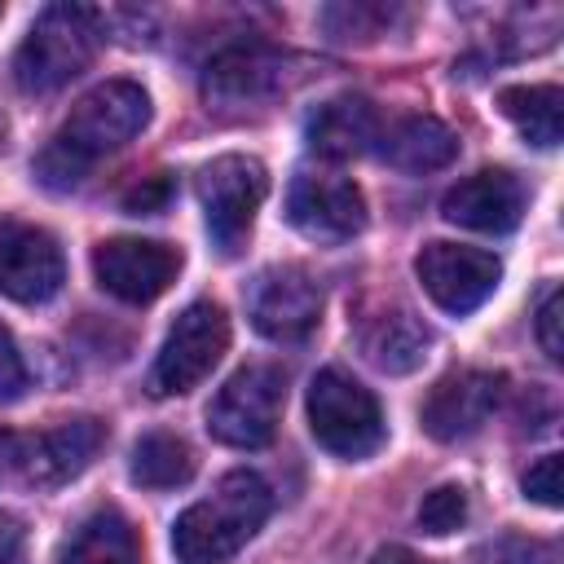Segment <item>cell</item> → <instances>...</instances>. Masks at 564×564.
I'll return each instance as SVG.
<instances>
[{"label": "cell", "mask_w": 564, "mask_h": 564, "mask_svg": "<svg viewBox=\"0 0 564 564\" xmlns=\"http://www.w3.org/2000/svg\"><path fill=\"white\" fill-rule=\"evenodd\" d=\"M145 123H150L145 88L132 84V79H106L70 106L57 137L40 150L35 176L48 189H75L97 159L123 150Z\"/></svg>", "instance_id": "6da1fadb"}, {"label": "cell", "mask_w": 564, "mask_h": 564, "mask_svg": "<svg viewBox=\"0 0 564 564\" xmlns=\"http://www.w3.org/2000/svg\"><path fill=\"white\" fill-rule=\"evenodd\" d=\"M273 494L256 471H229L216 480V489L185 507L172 524V551L185 564H220L238 555L256 529L269 520Z\"/></svg>", "instance_id": "7a4b0ae2"}, {"label": "cell", "mask_w": 564, "mask_h": 564, "mask_svg": "<svg viewBox=\"0 0 564 564\" xmlns=\"http://www.w3.org/2000/svg\"><path fill=\"white\" fill-rule=\"evenodd\" d=\"M101 44V13L88 4H48L13 53V79L22 93L66 88Z\"/></svg>", "instance_id": "3957f363"}, {"label": "cell", "mask_w": 564, "mask_h": 564, "mask_svg": "<svg viewBox=\"0 0 564 564\" xmlns=\"http://www.w3.org/2000/svg\"><path fill=\"white\" fill-rule=\"evenodd\" d=\"M308 427L335 458H366L383 445V410L348 370L326 366L308 383Z\"/></svg>", "instance_id": "277c9868"}, {"label": "cell", "mask_w": 564, "mask_h": 564, "mask_svg": "<svg viewBox=\"0 0 564 564\" xmlns=\"http://www.w3.org/2000/svg\"><path fill=\"white\" fill-rule=\"evenodd\" d=\"M286 401V375L273 361H251L225 379L207 405V432L234 449H260L273 441Z\"/></svg>", "instance_id": "5b68a950"}, {"label": "cell", "mask_w": 564, "mask_h": 564, "mask_svg": "<svg viewBox=\"0 0 564 564\" xmlns=\"http://www.w3.org/2000/svg\"><path fill=\"white\" fill-rule=\"evenodd\" d=\"M264 194H269V172L251 154H220L198 172L203 220L220 256H238L247 247Z\"/></svg>", "instance_id": "8992f818"}, {"label": "cell", "mask_w": 564, "mask_h": 564, "mask_svg": "<svg viewBox=\"0 0 564 564\" xmlns=\"http://www.w3.org/2000/svg\"><path fill=\"white\" fill-rule=\"evenodd\" d=\"M229 348V317L216 300H194L167 330L154 366H150V397H181L189 388H198L212 366L225 357Z\"/></svg>", "instance_id": "52a82bcc"}, {"label": "cell", "mask_w": 564, "mask_h": 564, "mask_svg": "<svg viewBox=\"0 0 564 564\" xmlns=\"http://www.w3.org/2000/svg\"><path fill=\"white\" fill-rule=\"evenodd\" d=\"M291 88V57L269 44H234L207 62L203 97L220 115H260Z\"/></svg>", "instance_id": "ba28073f"}, {"label": "cell", "mask_w": 564, "mask_h": 564, "mask_svg": "<svg viewBox=\"0 0 564 564\" xmlns=\"http://www.w3.org/2000/svg\"><path fill=\"white\" fill-rule=\"evenodd\" d=\"M101 445H106V423L101 419H62L44 432L0 436V454L9 458V467L26 485H40V489L75 480L97 458Z\"/></svg>", "instance_id": "9c48e42d"}, {"label": "cell", "mask_w": 564, "mask_h": 564, "mask_svg": "<svg viewBox=\"0 0 564 564\" xmlns=\"http://www.w3.org/2000/svg\"><path fill=\"white\" fill-rule=\"evenodd\" d=\"M247 317L264 339L295 344L322 322V286L300 264H269L247 286Z\"/></svg>", "instance_id": "30bf717a"}, {"label": "cell", "mask_w": 564, "mask_h": 564, "mask_svg": "<svg viewBox=\"0 0 564 564\" xmlns=\"http://www.w3.org/2000/svg\"><path fill=\"white\" fill-rule=\"evenodd\" d=\"M414 273L427 291V300L441 308V313H471L480 308L498 278H502V260L494 251H480V247H458V242H427L414 260Z\"/></svg>", "instance_id": "8fae6325"}, {"label": "cell", "mask_w": 564, "mask_h": 564, "mask_svg": "<svg viewBox=\"0 0 564 564\" xmlns=\"http://www.w3.org/2000/svg\"><path fill=\"white\" fill-rule=\"evenodd\" d=\"M286 220L313 242H348L366 229V198L339 172H295L286 189Z\"/></svg>", "instance_id": "7c38bea8"}, {"label": "cell", "mask_w": 564, "mask_h": 564, "mask_svg": "<svg viewBox=\"0 0 564 564\" xmlns=\"http://www.w3.org/2000/svg\"><path fill=\"white\" fill-rule=\"evenodd\" d=\"M93 273H97V286L110 291L115 300L150 304L176 282L181 251L154 238H106L93 251Z\"/></svg>", "instance_id": "4fadbf2b"}, {"label": "cell", "mask_w": 564, "mask_h": 564, "mask_svg": "<svg viewBox=\"0 0 564 564\" xmlns=\"http://www.w3.org/2000/svg\"><path fill=\"white\" fill-rule=\"evenodd\" d=\"M66 260L48 229L0 216V295L18 304H44L62 291Z\"/></svg>", "instance_id": "5bb4252c"}, {"label": "cell", "mask_w": 564, "mask_h": 564, "mask_svg": "<svg viewBox=\"0 0 564 564\" xmlns=\"http://www.w3.org/2000/svg\"><path fill=\"white\" fill-rule=\"evenodd\" d=\"M502 401V375L494 370H454L432 383L419 419L432 441H467L476 436Z\"/></svg>", "instance_id": "9a60e30c"}, {"label": "cell", "mask_w": 564, "mask_h": 564, "mask_svg": "<svg viewBox=\"0 0 564 564\" xmlns=\"http://www.w3.org/2000/svg\"><path fill=\"white\" fill-rule=\"evenodd\" d=\"M445 220L476 229V234H507L524 216V185L507 167H480L445 189L441 198Z\"/></svg>", "instance_id": "2e32d148"}, {"label": "cell", "mask_w": 564, "mask_h": 564, "mask_svg": "<svg viewBox=\"0 0 564 564\" xmlns=\"http://www.w3.org/2000/svg\"><path fill=\"white\" fill-rule=\"evenodd\" d=\"M357 344L366 352L370 366L388 370V375H405L423 361L427 344H432V330L423 326V317L405 304H379V308H366L361 322H357Z\"/></svg>", "instance_id": "e0dca14e"}, {"label": "cell", "mask_w": 564, "mask_h": 564, "mask_svg": "<svg viewBox=\"0 0 564 564\" xmlns=\"http://www.w3.org/2000/svg\"><path fill=\"white\" fill-rule=\"evenodd\" d=\"M304 141L322 159H335V163L339 159H357L379 141V115H375V106L366 97H352V93L330 97L308 115Z\"/></svg>", "instance_id": "ac0fdd59"}, {"label": "cell", "mask_w": 564, "mask_h": 564, "mask_svg": "<svg viewBox=\"0 0 564 564\" xmlns=\"http://www.w3.org/2000/svg\"><path fill=\"white\" fill-rule=\"evenodd\" d=\"M379 154L397 172H436L458 154V137L436 115H405L392 128H379Z\"/></svg>", "instance_id": "d6986e66"}, {"label": "cell", "mask_w": 564, "mask_h": 564, "mask_svg": "<svg viewBox=\"0 0 564 564\" xmlns=\"http://www.w3.org/2000/svg\"><path fill=\"white\" fill-rule=\"evenodd\" d=\"M57 564H141V538L123 511L101 507L66 538Z\"/></svg>", "instance_id": "ffe728a7"}, {"label": "cell", "mask_w": 564, "mask_h": 564, "mask_svg": "<svg viewBox=\"0 0 564 564\" xmlns=\"http://www.w3.org/2000/svg\"><path fill=\"white\" fill-rule=\"evenodd\" d=\"M502 115L529 137L533 145L551 150L560 145V123H564V93L555 84H511L498 93Z\"/></svg>", "instance_id": "44dd1931"}, {"label": "cell", "mask_w": 564, "mask_h": 564, "mask_svg": "<svg viewBox=\"0 0 564 564\" xmlns=\"http://www.w3.org/2000/svg\"><path fill=\"white\" fill-rule=\"evenodd\" d=\"M132 480L145 489H176L194 476V449L176 432H145L132 445Z\"/></svg>", "instance_id": "7402d4cb"}, {"label": "cell", "mask_w": 564, "mask_h": 564, "mask_svg": "<svg viewBox=\"0 0 564 564\" xmlns=\"http://www.w3.org/2000/svg\"><path fill=\"white\" fill-rule=\"evenodd\" d=\"M467 489L463 485H436L427 498H423V507H419V524L427 529V533H454V529H463L467 524Z\"/></svg>", "instance_id": "603a6c76"}, {"label": "cell", "mask_w": 564, "mask_h": 564, "mask_svg": "<svg viewBox=\"0 0 564 564\" xmlns=\"http://www.w3.org/2000/svg\"><path fill=\"white\" fill-rule=\"evenodd\" d=\"M392 13L388 9H370V4H335L322 13L330 40H370Z\"/></svg>", "instance_id": "cb8c5ba5"}, {"label": "cell", "mask_w": 564, "mask_h": 564, "mask_svg": "<svg viewBox=\"0 0 564 564\" xmlns=\"http://www.w3.org/2000/svg\"><path fill=\"white\" fill-rule=\"evenodd\" d=\"M560 454H542L529 471H524V498L542 502V507H560Z\"/></svg>", "instance_id": "d4e9b609"}, {"label": "cell", "mask_w": 564, "mask_h": 564, "mask_svg": "<svg viewBox=\"0 0 564 564\" xmlns=\"http://www.w3.org/2000/svg\"><path fill=\"white\" fill-rule=\"evenodd\" d=\"M560 313H564V295H560V286H551L546 300H542V308H538V344H542V352H546L551 361L564 357V344H560Z\"/></svg>", "instance_id": "484cf974"}, {"label": "cell", "mask_w": 564, "mask_h": 564, "mask_svg": "<svg viewBox=\"0 0 564 564\" xmlns=\"http://www.w3.org/2000/svg\"><path fill=\"white\" fill-rule=\"evenodd\" d=\"M22 388H26V366H22V352H18L13 335L0 326V401L22 397Z\"/></svg>", "instance_id": "4316f807"}, {"label": "cell", "mask_w": 564, "mask_h": 564, "mask_svg": "<svg viewBox=\"0 0 564 564\" xmlns=\"http://www.w3.org/2000/svg\"><path fill=\"white\" fill-rule=\"evenodd\" d=\"M167 194H172V181H167V176H150V181H141L137 189L123 194V207H128L132 216H150V212H159V207L167 203Z\"/></svg>", "instance_id": "83f0119b"}, {"label": "cell", "mask_w": 564, "mask_h": 564, "mask_svg": "<svg viewBox=\"0 0 564 564\" xmlns=\"http://www.w3.org/2000/svg\"><path fill=\"white\" fill-rule=\"evenodd\" d=\"M22 546H26V529L18 516L0 511V564H22Z\"/></svg>", "instance_id": "f1b7e54d"}, {"label": "cell", "mask_w": 564, "mask_h": 564, "mask_svg": "<svg viewBox=\"0 0 564 564\" xmlns=\"http://www.w3.org/2000/svg\"><path fill=\"white\" fill-rule=\"evenodd\" d=\"M370 564H436V560H423V555L410 551V546H379V551L370 555Z\"/></svg>", "instance_id": "f546056e"}]
</instances>
